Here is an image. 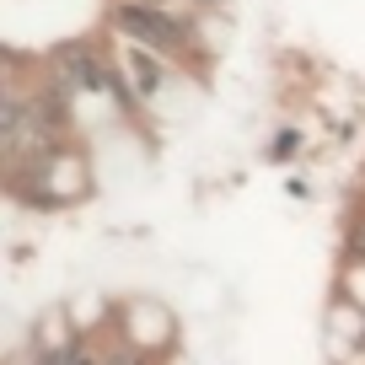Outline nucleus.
Returning a JSON list of instances; mask_svg holds the SVG:
<instances>
[{
    "label": "nucleus",
    "instance_id": "f257e3e1",
    "mask_svg": "<svg viewBox=\"0 0 365 365\" xmlns=\"http://www.w3.org/2000/svg\"><path fill=\"white\" fill-rule=\"evenodd\" d=\"M118 33H129L140 48H150L156 59H178L194 48V38H188V22H178L172 16V6H150V0H124L113 11Z\"/></svg>",
    "mask_w": 365,
    "mask_h": 365
}]
</instances>
